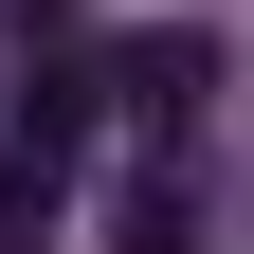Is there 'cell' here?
<instances>
[{"label": "cell", "mask_w": 254, "mask_h": 254, "mask_svg": "<svg viewBox=\"0 0 254 254\" xmlns=\"http://www.w3.org/2000/svg\"><path fill=\"white\" fill-rule=\"evenodd\" d=\"M91 109H109L91 73H18V127H37V145H91Z\"/></svg>", "instance_id": "cell-4"}, {"label": "cell", "mask_w": 254, "mask_h": 254, "mask_svg": "<svg viewBox=\"0 0 254 254\" xmlns=\"http://www.w3.org/2000/svg\"><path fill=\"white\" fill-rule=\"evenodd\" d=\"M109 91H127L145 127H200V91H218V37H127V55H109Z\"/></svg>", "instance_id": "cell-1"}, {"label": "cell", "mask_w": 254, "mask_h": 254, "mask_svg": "<svg viewBox=\"0 0 254 254\" xmlns=\"http://www.w3.org/2000/svg\"><path fill=\"white\" fill-rule=\"evenodd\" d=\"M55 218H73V145H37V127H0V254H37Z\"/></svg>", "instance_id": "cell-2"}, {"label": "cell", "mask_w": 254, "mask_h": 254, "mask_svg": "<svg viewBox=\"0 0 254 254\" xmlns=\"http://www.w3.org/2000/svg\"><path fill=\"white\" fill-rule=\"evenodd\" d=\"M109 254H200V200H182V182H127L109 200Z\"/></svg>", "instance_id": "cell-3"}]
</instances>
